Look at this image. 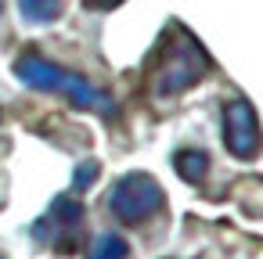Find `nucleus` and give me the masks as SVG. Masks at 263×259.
Returning a JSON list of instances; mask_svg holds the SVG:
<instances>
[{"label":"nucleus","mask_w":263,"mask_h":259,"mask_svg":"<svg viewBox=\"0 0 263 259\" xmlns=\"http://www.w3.org/2000/svg\"><path fill=\"white\" fill-rule=\"evenodd\" d=\"M15 76L29 87V90H40V94H62L65 101H72V108H87V112H101V115H116V105L108 94H101L90 79H83L80 72H69L62 65H54L51 58L36 54V51H26L15 58Z\"/></svg>","instance_id":"1"},{"label":"nucleus","mask_w":263,"mask_h":259,"mask_svg":"<svg viewBox=\"0 0 263 259\" xmlns=\"http://www.w3.org/2000/svg\"><path fill=\"white\" fill-rule=\"evenodd\" d=\"M205 72H209V54L198 47V40L184 29H170V36L159 47V58H155L152 90H155V97H177V94L191 90Z\"/></svg>","instance_id":"2"},{"label":"nucleus","mask_w":263,"mask_h":259,"mask_svg":"<svg viewBox=\"0 0 263 259\" xmlns=\"http://www.w3.org/2000/svg\"><path fill=\"white\" fill-rule=\"evenodd\" d=\"M162 205H166V194L152 173H126L108 191V212L126 227L148 223L152 216L162 212Z\"/></svg>","instance_id":"3"},{"label":"nucleus","mask_w":263,"mask_h":259,"mask_svg":"<svg viewBox=\"0 0 263 259\" xmlns=\"http://www.w3.org/2000/svg\"><path fill=\"white\" fill-rule=\"evenodd\" d=\"M83 220H87L83 202H80L76 194H58V198L51 202V209H47V212L33 223V237H36L40 245L54 248V252L69 255V252L80 245Z\"/></svg>","instance_id":"4"},{"label":"nucleus","mask_w":263,"mask_h":259,"mask_svg":"<svg viewBox=\"0 0 263 259\" xmlns=\"http://www.w3.org/2000/svg\"><path fill=\"white\" fill-rule=\"evenodd\" d=\"M223 148L241 158V162H252L263 148V130H259V119H256V108L245 101V97H234L223 105Z\"/></svg>","instance_id":"5"},{"label":"nucleus","mask_w":263,"mask_h":259,"mask_svg":"<svg viewBox=\"0 0 263 259\" xmlns=\"http://www.w3.org/2000/svg\"><path fill=\"white\" fill-rule=\"evenodd\" d=\"M173 166H177L180 180H187V184H202L209 176V155L202 148H180L173 155Z\"/></svg>","instance_id":"6"},{"label":"nucleus","mask_w":263,"mask_h":259,"mask_svg":"<svg viewBox=\"0 0 263 259\" xmlns=\"http://www.w3.org/2000/svg\"><path fill=\"white\" fill-rule=\"evenodd\" d=\"M18 11L29 26H51L62 18L65 0H18Z\"/></svg>","instance_id":"7"},{"label":"nucleus","mask_w":263,"mask_h":259,"mask_svg":"<svg viewBox=\"0 0 263 259\" xmlns=\"http://www.w3.org/2000/svg\"><path fill=\"white\" fill-rule=\"evenodd\" d=\"M87 259H130V245L119 234H101V237H94Z\"/></svg>","instance_id":"8"},{"label":"nucleus","mask_w":263,"mask_h":259,"mask_svg":"<svg viewBox=\"0 0 263 259\" xmlns=\"http://www.w3.org/2000/svg\"><path fill=\"white\" fill-rule=\"evenodd\" d=\"M98 180V162H80V169H76V176H72V191H83V187H90Z\"/></svg>","instance_id":"9"},{"label":"nucleus","mask_w":263,"mask_h":259,"mask_svg":"<svg viewBox=\"0 0 263 259\" xmlns=\"http://www.w3.org/2000/svg\"><path fill=\"white\" fill-rule=\"evenodd\" d=\"M0 11H4V0H0Z\"/></svg>","instance_id":"10"},{"label":"nucleus","mask_w":263,"mask_h":259,"mask_svg":"<svg viewBox=\"0 0 263 259\" xmlns=\"http://www.w3.org/2000/svg\"><path fill=\"white\" fill-rule=\"evenodd\" d=\"M0 259H4V255H0Z\"/></svg>","instance_id":"11"}]
</instances>
